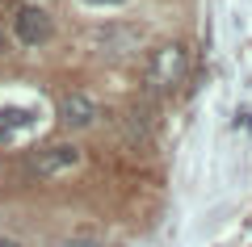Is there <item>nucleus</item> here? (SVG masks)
I'll use <instances>...</instances> for the list:
<instances>
[{
	"mask_svg": "<svg viewBox=\"0 0 252 247\" xmlns=\"http://www.w3.org/2000/svg\"><path fill=\"white\" fill-rule=\"evenodd\" d=\"M55 247H97V243H89V239H67V243H55Z\"/></svg>",
	"mask_w": 252,
	"mask_h": 247,
	"instance_id": "7",
	"label": "nucleus"
},
{
	"mask_svg": "<svg viewBox=\"0 0 252 247\" xmlns=\"http://www.w3.org/2000/svg\"><path fill=\"white\" fill-rule=\"evenodd\" d=\"M189 76V46L185 42H164L147 55L143 63V88L147 92H168Z\"/></svg>",
	"mask_w": 252,
	"mask_h": 247,
	"instance_id": "1",
	"label": "nucleus"
},
{
	"mask_svg": "<svg viewBox=\"0 0 252 247\" xmlns=\"http://www.w3.org/2000/svg\"><path fill=\"white\" fill-rule=\"evenodd\" d=\"M51 34H55V21L38 4H21L13 13V38L21 46H42V42H51Z\"/></svg>",
	"mask_w": 252,
	"mask_h": 247,
	"instance_id": "4",
	"label": "nucleus"
},
{
	"mask_svg": "<svg viewBox=\"0 0 252 247\" xmlns=\"http://www.w3.org/2000/svg\"><path fill=\"white\" fill-rule=\"evenodd\" d=\"M248 230H252V222H248Z\"/></svg>",
	"mask_w": 252,
	"mask_h": 247,
	"instance_id": "11",
	"label": "nucleus"
},
{
	"mask_svg": "<svg viewBox=\"0 0 252 247\" xmlns=\"http://www.w3.org/2000/svg\"><path fill=\"white\" fill-rule=\"evenodd\" d=\"M34 109H21V105H9V109H0V147H9V142H17L21 134L34 130Z\"/></svg>",
	"mask_w": 252,
	"mask_h": 247,
	"instance_id": "6",
	"label": "nucleus"
},
{
	"mask_svg": "<svg viewBox=\"0 0 252 247\" xmlns=\"http://www.w3.org/2000/svg\"><path fill=\"white\" fill-rule=\"evenodd\" d=\"M101 122V105L97 97H89V92H67V97L59 101V126L63 130H89V126Z\"/></svg>",
	"mask_w": 252,
	"mask_h": 247,
	"instance_id": "5",
	"label": "nucleus"
},
{
	"mask_svg": "<svg viewBox=\"0 0 252 247\" xmlns=\"http://www.w3.org/2000/svg\"><path fill=\"white\" fill-rule=\"evenodd\" d=\"M4 46H9V38H4V29H0V55H4Z\"/></svg>",
	"mask_w": 252,
	"mask_h": 247,
	"instance_id": "10",
	"label": "nucleus"
},
{
	"mask_svg": "<svg viewBox=\"0 0 252 247\" xmlns=\"http://www.w3.org/2000/svg\"><path fill=\"white\" fill-rule=\"evenodd\" d=\"M84 164V151L76 142H42L38 151L26 155V172L38 180H51V176H63V172H76Z\"/></svg>",
	"mask_w": 252,
	"mask_h": 247,
	"instance_id": "2",
	"label": "nucleus"
},
{
	"mask_svg": "<svg viewBox=\"0 0 252 247\" xmlns=\"http://www.w3.org/2000/svg\"><path fill=\"white\" fill-rule=\"evenodd\" d=\"M84 4H126V0H84Z\"/></svg>",
	"mask_w": 252,
	"mask_h": 247,
	"instance_id": "8",
	"label": "nucleus"
},
{
	"mask_svg": "<svg viewBox=\"0 0 252 247\" xmlns=\"http://www.w3.org/2000/svg\"><path fill=\"white\" fill-rule=\"evenodd\" d=\"M0 247H21V243H17V239H4V235H0Z\"/></svg>",
	"mask_w": 252,
	"mask_h": 247,
	"instance_id": "9",
	"label": "nucleus"
},
{
	"mask_svg": "<svg viewBox=\"0 0 252 247\" xmlns=\"http://www.w3.org/2000/svg\"><path fill=\"white\" fill-rule=\"evenodd\" d=\"M143 42H147V29L135 26V21H114V26L89 29V46H93L97 55H109V59L143 51Z\"/></svg>",
	"mask_w": 252,
	"mask_h": 247,
	"instance_id": "3",
	"label": "nucleus"
}]
</instances>
